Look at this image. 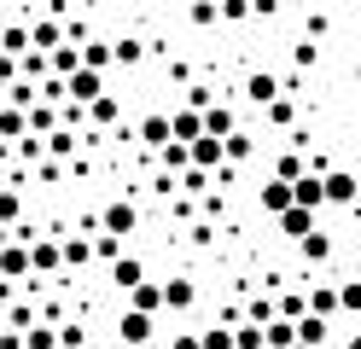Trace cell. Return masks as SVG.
I'll return each instance as SVG.
<instances>
[{"label": "cell", "mask_w": 361, "mask_h": 349, "mask_svg": "<svg viewBox=\"0 0 361 349\" xmlns=\"http://www.w3.org/2000/svg\"><path fill=\"white\" fill-rule=\"evenodd\" d=\"M326 204L355 209V204H361V180H355L350 169H326Z\"/></svg>", "instance_id": "1"}, {"label": "cell", "mask_w": 361, "mask_h": 349, "mask_svg": "<svg viewBox=\"0 0 361 349\" xmlns=\"http://www.w3.org/2000/svg\"><path fill=\"white\" fill-rule=\"evenodd\" d=\"M71 82V105H94L99 93H105V70H94V64H82L76 76H64Z\"/></svg>", "instance_id": "2"}, {"label": "cell", "mask_w": 361, "mask_h": 349, "mask_svg": "<svg viewBox=\"0 0 361 349\" xmlns=\"http://www.w3.org/2000/svg\"><path fill=\"white\" fill-rule=\"evenodd\" d=\"M280 93H286V82L274 76V70H251V76H245V99L251 105H274Z\"/></svg>", "instance_id": "3"}, {"label": "cell", "mask_w": 361, "mask_h": 349, "mask_svg": "<svg viewBox=\"0 0 361 349\" xmlns=\"http://www.w3.org/2000/svg\"><path fill=\"white\" fill-rule=\"evenodd\" d=\"M99 227H105V233H123V239H128V233L140 227V209H134V198H117V204H105Z\"/></svg>", "instance_id": "4"}, {"label": "cell", "mask_w": 361, "mask_h": 349, "mask_svg": "<svg viewBox=\"0 0 361 349\" xmlns=\"http://www.w3.org/2000/svg\"><path fill=\"white\" fill-rule=\"evenodd\" d=\"M128 309H140V314H164V309H169V297H164V279H140V286L128 291Z\"/></svg>", "instance_id": "5"}, {"label": "cell", "mask_w": 361, "mask_h": 349, "mask_svg": "<svg viewBox=\"0 0 361 349\" xmlns=\"http://www.w3.org/2000/svg\"><path fill=\"white\" fill-rule=\"evenodd\" d=\"M30 41H35V53H53V47L71 41V23H59V18H35V23H30Z\"/></svg>", "instance_id": "6"}, {"label": "cell", "mask_w": 361, "mask_h": 349, "mask_svg": "<svg viewBox=\"0 0 361 349\" xmlns=\"http://www.w3.org/2000/svg\"><path fill=\"white\" fill-rule=\"evenodd\" d=\"M134 134H140V146H152V152H164L169 140H175V123H169L164 111H152V116H140V128H134Z\"/></svg>", "instance_id": "7"}, {"label": "cell", "mask_w": 361, "mask_h": 349, "mask_svg": "<svg viewBox=\"0 0 361 349\" xmlns=\"http://www.w3.org/2000/svg\"><path fill=\"white\" fill-rule=\"evenodd\" d=\"M30 268L53 279V274L64 268V245H53V239H30Z\"/></svg>", "instance_id": "8"}, {"label": "cell", "mask_w": 361, "mask_h": 349, "mask_svg": "<svg viewBox=\"0 0 361 349\" xmlns=\"http://www.w3.org/2000/svg\"><path fill=\"white\" fill-rule=\"evenodd\" d=\"M291 192H298L303 209H326V175H321V169H309L303 180H291Z\"/></svg>", "instance_id": "9"}, {"label": "cell", "mask_w": 361, "mask_h": 349, "mask_svg": "<svg viewBox=\"0 0 361 349\" xmlns=\"http://www.w3.org/2000/svg\"><path fill=\"white\" fill-rule=\"evenodd\" d=\"M291 204H298V192H291V180H262V209H268V216H286V209Z\"/></svg>", "instance_id": "10"}, {"label": "cell", "mask_w": 361, "mask_h": 349, "mask_svg": "<svg viewBox=\"0 0 361 349\" xmlns=\"http://www.w3.org/2000/svg\"><path fill=\"white\" fill-rule=\"evenodd\" d=\"M117 332H123V343H152V332H157V314H140V309H128Z\"/></svg>", "instance_id": "11"}, {"label": "cell", "mask_w": 361, "mask_h": 349, "mask_svg": "<svg viewBox=\"0 0 361 349\" xmlns=\"http://www.w3.org/2000/svg\"><path fill=\"white\" fill-rule=\"evenodd\" d=\"M192 163L198 169H221V163H228V140H216V134L192 140Z\"/></svg>", "instance_id": "12"}, {"label": "cell", "mask_w": 361, "mask_h": 349, "mask_svg": "<svg viewBox=\"0 0 361 349\" xmlns=\"http://www.w3.org/2000/svg\"><path fill=\"white\" fill-rule=\"evenodd\" d=\"M87 123H94V128H117L123 123V99H117V93H99V99L87 105Z\"/></svg>", "instance_id": "13"}, {"label": "cell", "mask_w": 361, "mask_h": 349, "mask_svg": "<svg viewBox=\"0 0 361 349\" xmlns=\"http://www.w3.org/2000/svg\"><path fill=\"white\" fill-rule=\"evenodd\" d=\"M169 123H175V140H204V111H192V105H180V111H169Z\"/></svg>", "instance_id": "14"}, {"label": "cell", "mask_w": 361, "mask_h": 349, "mask_svg": "<svg viewBox=\"0 0 361 349\" xmlns=\"http://www.w3.org/2000/svg\"><path fill=\"white\" fill-rule=\"evenodd\" d=\"M280 233H286V239H309V233H314V209H303V204H291L286 209V216H280Z\"/></svg>", "instance_id": "15"}, {"label": "cell", "mask_w": 361, "mask_h": 349, "mask_svg": "<svg viewBox=\"0 0 361 349\" xmlns=\"http://www.w3.org/2000/svg\"><path fill=\"white\" fill-rule=\"evenodd\" d=\"M111 279H117V291H134L146 279V262L140 256H117V262H111Z\"/></svg>", "instance_id": "16"}, {"label": "cell", "mask_w": 361, "mask_h": 349, "mask_svg": "<svg viewBox=\"0 0 361 349\" xmlns=\"http://www.w3.org/2000/svg\"><path fill=\"white\" fill-rule=\"evenodd\" d=\"M0 274H6V279H24V274H35V268H30V245H24V239L0 250Z\"/></svg>", "instance_id": "17"}, {"label": "cell", "mask_w": 361, "mask_h": 349, "mask_svg": "<svg viewBox=\"0 0 361 349\" xmlns=\"http://www.w3.org/2000/svg\"><path fill=\"white\" fill-rule=\"evenodd\" d=\"M338 309H344V297H338V286H309V314L332 320Z\"/></svg>", "instance_id": "18"}, {"label": "cell", "mask_w": 361, "mask_h": 349, "mask_svg": "<svg viewBox=\"0 0 361 349\" xmlns=\"http://www.w3.org/2000/svg\"><path fill=\"white\" fill-rule=\"evenodd\" d=\"M0 140H30V111H24V105H6V111H0Z\"/></svg>", "instance_id": "19"}, {"label": "cell", "mask_w": 361, "mask_h": 349, "mask_svg": "<svg viewBox=\"0 0 361 349\" xmlns=\"http://www.w3.org/2000/svg\"><path fill=\"white\" fill-rule=\"evenodd\" d=\"M53 76H76V70H82V41H64V47H53Z\"/></svg>", "instance_id": "20"}, {"label": "cell", "mask_w": 361, "mask_h": 349, "mask_svg": "<svg viewBox=\"0 0 361 349\" xmlns=\"http://www.w3.org/2000/svg\"><path fill=\"white\" fill-rule=\"evenodd\" d=\"M164 297H169L175 314H187L192 302H198V286H192V279H164Z\"/></svg>", "instance_id": "21"}, {"label": "cell", "mask_w": 361, "mask_h": 349, "mask_svg": "<svg viewBox=\"0 0 361 349\" xmlns=\"http://www.w3.org/2000/svg\"><path fill=\"white\" fill-rule=\"evenodd\" d=\"M239 128V116H233V105H210L204 111V134H216V140H228Z\"/></svg>", "instance_id": "22"}, {"label": "cell", "mask_w": 361, "mask_h": 349, "mask_svg": "<svg viewBox=\"0 0 361 349\" xmlns=\"http://www.w3.org/2000/svg\"><path fill=\"white\" fill-rule=\"evenodd\" d=\"M0 53H12V59L35 53V41H30V30H24V23H6V30H0Z\"/></svg>", "instance_id": "23"}, {"label": "cell", "mask_w": 361, "mask_h": 349, "mask_svg": "<svg viewBox=\"0 0 361 349\" xmlns=\"http://www.w3.org/2000/svg\"><path fill=\"white\" fill-rule=\"evenodd\" d=\"M274 175H280V180H303V175H309V163H303V146L280 152V157H274Z\"/></svg>", "instance_id": "24"}, {"label": "cell", "mask_w": 361, "mask_h": 349, "mask_svg": "<svg viewBox=\"0 0 361 349\" xmlns=\"http://www.w3.org/2000/svg\"><path fill=\"white\" fill-rule=\"evenodd\" d=\"M82 64L111 70V64H117V41H87V47H82Z\"/></svg>", "instance_id": "25"}, {"label": "cell", "mask_w": 361, "mask_h": 349, "mask_svg": "<svg viewBox=\"0 0 361 349\" xmlns=\"http://www.w3.org/2000/svg\"><path fill=\"white\" fill-rule=\"evenodd\" d=\"M326 332H332V320H321V314H303V320H298V343H314V349H321Z\"/></svg>", "instance_id": "26"}, {"label": "cell", "mask_w": 361, "mask_h": 349, "mask_svg": "<svg viewBox=\"0 0 361 349\" xmlns=\"http://www.w3.org/2000/svg\"><path fill=\"white\" fill-rule=\"evenodd\" d=\"M298 250H303V262H326V256H332V233H321V227H314Z\"/></svg>", "instance_id": "27"}, {"label": "cell", "mask_w": 361, "mask_h": 349, "mask_svg": "<svg viewBox=\"0 0 361 349\" xmlns=\"http://www.w3.org/2000/svg\"><path fill=\"white\" fill-rule=\"evenodd\" d=\"M187 18H192V30H210V23H221V0H192Z\"/></svg>", "instance_id": "28"}, {"label": "cell", "mask_w": 361, "mask_h": 349, "mask_svg": "<svg viewBox=\"0 0 361 349\" xmlns=\"http://www.w3.org/2000/svg\"><path fill=\"white\" fill-rule=\"evenodd\" d=\"M53 116H59V111H53V99H35V105H30V134H53V128H59Z\"/></svg>", "instance_id": "29"}, {"label": "cell", "mask_w": 361, "mask_h": 349, "mask_svg": "<svg viewBox=\"0 0 361 349\" xmlns=\"http://www.w3.org/2000/svg\"><path fill=\"white\" fill-rule=\"evenodd\" d=\"M251 157H257V140L245 134V128H233L228 134V163H251Z\"/></svg>", "instance_id": "30"}, {"label": "cell", "mask_w": 361, "mask_h": 349, "mask_svg": "<svg viewBox=\"0 0 361 349\" xmlns=\"http://www.w3.org/2000/svg\"><path fill=\"white\" fill-rule=\"evenodd\" d=\"M24 343H30V349H59V326H47V320H35L30 332H24Z\"/></svg>", "instance_id": "31"}, {"label": "cell", "mask_w": 361, "mask_h": 349, "mask_svg": "<svg viewBox=\"0 0 361 349\" xmlns=\"http://www.w3.org/2000/svg\"><path fill=\"white\" fill-rule=\"evenodd\" d=\"M262 111H268V123H274V128H291V123H298V105H291L286 93H280L274 105H262Z\"/></svg>", "instance_id": "32"}, {"label": "cell", "mask_w": 361, "mask_h": 349, "mask_svg": "<svg viewBox=\"0 0 361 349\" xmlns=\"http://www.w3.org/2000/svg\"><path fill=\"white\" fill-rule=\"evenodd\" d=\"M87 256H94V239H64V262H71L76 274L87 268Z\"/></svg>", "instance_id": "33"}, {"label": "cell", "mask_w": 361, "mask_h": 349, "mask_svg": "<svg viewBox=\"0 0 361 349\" xmlns=\"http://www.w3.org/2000/svg\"><path fill=\"white\" fill-rule=\"evenodd\" d=\"M204 338V349H239V332L233 326H210V332H198Z\"/></svg>", "instance_id": "34"}, {"label": "cell", "mask_w": 361, "mask_h": 349, "mask_svg": "<svg viewBox=\"0 0 361 349\" xmlns=\"http://www.w3.org/2000/svg\"><path fill=\"white\" fill-rule=\"evenodd\" d=\"M257 18V0H221V23H245Z\"/></svg>", "instance_id": "35"}, {"label": "cell", "mask_w": 361, "mask_h": 349, "mask_svg": "<svg viewBox=\"0 0 361 349\" xmlns=\"http://www.w3.org/2000/svg\"><path fill=\"white\" fill-rule=\"evenodd\" d=\"M94 256H99V262H117V256H123V233H99V239H94Z\"/></svg>", "instance_id": "36"}, {"label": "cell", "mask_w": 361, "mask_h": 349, "mask_svg": "<svg viewBox=\"0 0 361 349\" xmlns=\"http://www.w3.org/2000/svg\"><path fill=\"white\" fill-rule=\"evenodd\" d=\"M47 152H53V157H71V152H76V128H53V134H47Z\"/></svg>", "instance_id": "37"}, {"label": "cell", "mask_w": 361, "mask_h": 349, "mask_svg": "<svg viewBox=\"0 0 361 349\" xmlns=\"http://www.w3.org/2000/svg\"><path fill=\"white\" fill-rule=\"evenodd\" d=\"M338 297H344V314H361V274H350L344 286H338Z\"/></svg>", "instance_id": "38"}, {"label": "cell", "mask_w": 361, "mask_h": 349, "mask_svg": "<svg viewBox=\"0 0 361 349\" xmlns=\"http://www.w3.org/2000/svg\"><path fill=\"white\" fill-rule=\"evenodd\" d=\"M180 192H198V198H204V192H210V169H198V163H192V169L180 175Z\"/></svg>", "instance_id": "39"}, {"label": "cell", "mask_w": 361, "mask_h": 349, "mask_svg": "<svg viewBox=\"0 0 361 349\" xmlns=\"http://www.w3.org/2000/svg\"><path fill=\"white\" fill-rule=\"evenodd\" d=\"M18 209H24V198H18V192H0V221H6V227H24V221H18Z\"/></svg>", "instance_id": "40"}, {"label": "cell", "mask_w": 361, "mask_h": 349, "mask_svg": "<svg viewBox=\"0 0 361 349\" xmlns=\"http://www.w3.org/2000/svg\"><path fill=\"white\" fill-rule=\"evenodd\" d=\"M280 314H286V320H303V314H309V297L286 291V297H280Z\"/></svg>", "instance_id": "41"}, {"label": "cell", "mask_w": 361, "mask_h": 349, "mask_svg": "<svg viewBox=\"0 0 361 349\" xmlns=\"http://www.w3.org/2000/svg\"><path fill=\"white\" fill-rule=\"evenodd\" d=\"M239 332V349H268V338H262V326L251 320V326H233Z\"/></svg>", "instance_id": "42"}, {"label": "cell", "mask_w": 361, "mask_h": 349, "mask_svg": "<svg viewBox=\"0 0 361 349\" xmlns=\"http://www.w3.org/2000/svg\"><path fill=\"white\" fill-rule=\"evenodd\" d=\"M59 349H87V332L71 320V326H59Z\"/></svg>", "instance_id": "43"}, {"label": "cell", "mask_w": 361, "mask_h": 349, "mask_svg": "<svg viewBox=\"0 0 361 349\" xmlns=\"http://www.w3.org/2000/svg\"><path fill=\"white\" fill-rule=\"evenodd\" d=\"M140 59H146V47L123 35V41H117V64H140Z\"/></svg>", "instance_id": "44"}, {"label": "cell", "mask_w": 361, "mask_h": 349, "mask_svg": "<svg viewBox=\"0 0 361 349\" xmlns=\"http://www.w3.org/2000/svg\"><path fill=\"white\" fill-rule=\"evenodd\" d=\"M314 59H321V47H309V41H303V47H291V64H298V70H309Z\"/></svg>", "instance_id": "45"}, {"label": "cell", "mask_w": 361, "mask_h": 349, "mask_svg": "<svg viewBox=\"0 0 361 349\" xmlns=\"http://www.w3.org/2000/svg\"><path fill=\"white\" fill-rule=\"evenodd\" d=\"M169 349H204V338H198V332H175Z\"/></svg>", "instance_id": "46"}, {"label": "cell", "mask_w": 361, "mask_h": 349, "mask_svg": "<svg viewBox=\"0 0 361 349\" xmlns=\"http://www.w3.org/2000/svg\"><path fill=\"white\" fill-rule=\"evenodd\" d=\"M280 12V0H257V18H274Z\"/></svg>", "instance_id": "47"}, {"label": "cell", "mask_w": 361, "mask_h": 349, "mask_svg": "<svg viewBox=\"0 0 361 349\" xmlns=\"http://www.w3.org/2000/svg\"><path fill=\"white\" fill-rule=\"evenodd\" d=\"M344 349H361V332H350V343H344Z\"/></svg>", "instance_id": "48"}, {"label": "cell", "mask_w": 361, "mask_h": 349, "mask_svg": "<svg viewBox=\"0 0 361 349\" xmlns=\"http://www.w3.org/2000/svg\"><path fill=\"white\" fill-rule=\"evenodd\" d=\"M6 326H12V314H0V332H6Z\"/></svg>", "instance_id": "49"}, {"label": "cell", "mask_w": 361, "mask_h": 349, "mask_svg": "<svg viewBox=\"0 0 361 349\" xmlns=\"http://www.w3.org/2000/svg\"><path fill=\"white\" fill-rule=\"evenodd\" d=\"M291 349H314V343H291Z\"/></svg>", "instance_id": "50"}, {"label": "cell", "mask_w": 361, "mask_h": 349, "mask_svg": "<svg viewBox=\"0 0 361 349\" xmlns=\"http://www.w3.org/2000/svg\"><path fill=\"white\" fill-rule=\"evenodd\" d=\"M355 332H361V314H355Z\"/></svg>", "instance_id": "51"}, {"label": "cell", "mask_w": 361, "mask_h": 349, "mask_svg": "<svg viewBox=\"0 0 361 349\" xmlns=\"http://www.w3.org/2000/svg\"><path fill=\"white\" fill-rule=\"evenodd\" d=\"M87 349H99V343H87Z\"/></svg>", "instance_id": "52"}, {"label": "cell", "mask_w": 361, "mask_h": 349, "mask_svg": "<svg viewBox=\"0 0 361 349\" xmlns=\"http://www.w3.org/2000/svg\"><path fill=\"white\" fill-rule=\"evenodd\" d=\"M187 6H192V0H187Z\"/></svg>", "instance_id": "53"}, {"label": "cell", "mask_w": 361, "mask_h": 349, "mask_svg": "<svg viewBox=\"0 0 361 349\" xmlns=\"http://www.w3.org/2000/svg\"><path fill=\"white\" fill-rule=\"evenodd\" d=\"M355 180H361V175H355Z\"/></svg>", "instance_id": "54"}]
</instances>
